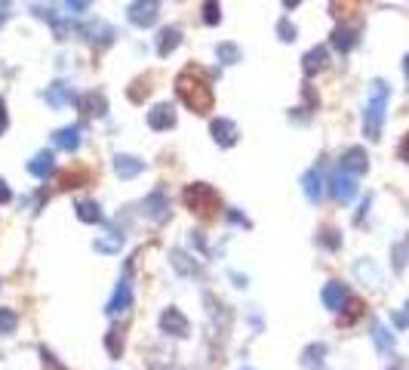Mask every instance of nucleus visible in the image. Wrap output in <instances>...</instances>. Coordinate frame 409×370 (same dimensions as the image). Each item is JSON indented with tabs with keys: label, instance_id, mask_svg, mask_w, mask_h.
Listing matches in <instances>:
<instances>
[{
	"label": "nucleus",
	"instance_id": "17",
	"mask_svg": "<svg viewBox=\"0 0 409 370\" xmlns=\"http://www.w3.org/2000/svg\"><path fill=\"white\" fill-rule=\"evenodd\" d=\"M326 62H329V49L326 47H314L305 53L302 59V71H305V78H314L317 71L326 68Z\"/></svg>",
	"mask_w": 409,
	"mask_h": 370
},
{
	"label": "nucleus",
	"instance_id": "16",
	"mask_svg": "<svg viewBox=\"0 0 409 370\" xmlns=\"http://www.w3.org/2000/svg\"><path fill=\"white\" fill-rule=\"evenodd\" d=\"M329 47L338 49V53H351V49L357 47V28H351V25H338L336 31L329 35Z\"/></svg>",
	"mask_w": 409,
	"mask_h": 370
},
{
	"label": "nucleus",
	"instance_id": "42",
	"mask_svg": "<svg viewBox=\"0 0 409 370\" xmlns=\"http://www.w3.org/2000/svg\"><path fill=\"white\" fill-rule=\"evenodd\" d=\"M6 124H10V117H6V105H4V99H0V133L6 130Z\"/></svg>",
	"mask_w": 409,
	"mask_h": 370
},
{
	"label": "nucleus",
	"instance_id": "44",
	"mask_svg": "<svg viewBox=\"0 0 409 370\" xmlns=\"http://www.w3.org/2000/svg\"><path fill=\"white\" fill-rule=\"evenodd\" d=\"M403 68H406V78H409V56L403 59Z\"/></svg>",
	"mask_w": 409,
	"mask_h": 370
},
{
	"label": "nucleus",
	"instance_id": "9",
	"mask_svg": "<svg viewBox=\"0 0 409 370\" xmlns=\"http://www.w3.org/2000/svg\"><path fill=\"white\" fill-rule=\"evenodd\" d=\"M209 133H212V139H216L221 148H231V145H237V139H240L237 124L228 121V117H216V121L209 124Z\"/></svg>",
	"mask_w": 409,
	"mask_h": 370
},
{
	"label": "nucleus",
	"instance_id": "38",
	"mask_svg": "<svg viewBox=\"0 0 409 370\" xmlns=\"http://www.w3.org/2000/svg\"><path fill=\"white\" fill-rule=\"evenodd\" d=\"M397 157H400V161H406V164H409V133L403 136V142H400V145H397Z\"/></svg>",
	"mask_w": 409,
	"mask_h": 370
},
{
	"label": "nucleus",
	"instance_id": "22",
	"mask_svg": "<svg viewBox=\"0 0 409 370\" xmlns=\"http://www.w3.org/2000/svg\"><path fill=\"white\" fill-rule=\"evenodd\" d=\"M53 145L62 151H78L80 148V127H62L53 133Z\"/></svg>",
	"mask_w": 409,
	"mask_h": 370
},
{
	"label": "nucleus",
	"instance_id": "39",
	"mask_svg": "<svg viewBox=\"0 0 409 370\" xmlns=\"http://www.w3.org/2000/svg\"><path fill=\"white\" fill-rule=\"evenodd\" d=\"M13 201V191H10V185H6L4 179H0V204H10Z\"/></svg>",
	"mask_w": 409,
	"mask_h": 370
},
{
	"label": "nucleus",
	"instance_id": "45",
	"mask_svg": "<svg viewBox=\"0 0 409 370\" xmlns=\"http://www.w3.org/2000/svg\"><path fill=\"white\" fill-rule=\"evenodd\" d=\"M391 370H403V364H400V361H397V364H394V367H391Z\"/></svg>",
	"mask_w": 409,
	"mask_h": 370
},
{
	"label": "nucleus",
	"instance_id": "25",
	"mask_svg": "<svg viewBox=\"0 0 409 370\" xmlns=\"http://www.w3.org/2000/svg\"><path fill=\"white\" fill-rule=\"evenodd\" d=\"M92 247H96L99 253H121V247H123V234H117V232H105L102 238L92 241Z\"/></svg>",
	"mask_w": 409,
	"mask_h": 370
},
{
	"label": "nucleus",
	"instance_id": "15",
	"mask_svg": "<svg viewBox=\"0 0 409 370\" xmlns=\"http://www.w3.org/2000/svg\"><path fill=\"white\" fill-rule=\"evenodd\" d=\"M47 102L53 105V108H65V105H71V102H78V96H74V90H71V83H65V80H56L53 87H47Z\"/></svg>",
	"mask_w": 409,
	"mask_h": 370
},
{
	"label": "nucleus",
	"instance_id": "33",
	"mask_svg": "<svg viewBox=\"0 0 409 370\" xmlns=\"http://www.w3.org/2000/svg\"><path fill=\"white\" fill-rule=\"evenodd\" d=\"M391 256H394V272H403L406 263H409V238H403L400 244H394Z\"/></svg>",
	"mask_w": 409,
	"mask_h": 370
},
{
	"label": "nucleus",
	"instance_id": "4",
	"mask_svg": "<svg viewBox=\"0 0 409 370\" xmlns=\"http://www.w3.org/2000/svg\"><path fill=\"white\" fill-rule=\"evenodd\" d=\"M126 16L135 28H151L160 16V0H135V4H130Z\"/></svg>",
	"mask_w": 409,
	"mask_h": 370
},
{
	"label": "nucleus",
	"instance_id": "1",
	"mask_svg": "<svg viewBox=\"0 0 409 370\" xmlns=\"http://www.w3.org/2000/svg\"><path fill=\"white\" fill-rule=\"evenodd\" d=\"M176 92H178V99L185 102V108H191L194 114H209L212 112V105H216V96H212V87H209V80L203 78L200 71H182L176 78Z\"/></svg>",
	"mask_w": 409,
	"mask_h": 370
},
{
	"label": "nucleus",
	"instance_id": "19",
	"mask_svg": "<svg viewBox=\"0 0 409 370\" xmlns=\"http://www.w3.org/2000/svg\"><path fill=\"white\" fill-rule=\"evenodd\" d=\"M178 44H182V31L176 28V25H166L164 31L157 35V56H169V53H176Z\"/></svg>",
	"mask_w": 409,
	"mask_h": 370
},
{
	"label": "nucleus",
	"instance_id": "5",
	"mask_svg": "<svg viewBox=\"0 0 409 370\" xmlns=\"http://www.w3.org/2000/svg\"><path fill=\"white\" fill-rule=\"evenodd\" d=\"M329 195L336 198L338 204H351L354 195H357V176L345 173V170L332 173V179H329Z\"/></svg>",
	"mask_w": 409,
	"mask_h": 370
},
{
	"label": "nucleus",
	"instance_id": "34",
	"mask_svg": "<svg viewBox=\"0 0 409 370\" xmlns=\"http://www.w3.org/2000/svg\"><path fill=\"white\" fill-rule=\"evenodd\" d=\"M19 327V315L13 309H0V336H10Z\"/></svg>",
	"mask_w": 409,
	"mask_h": 370
},
{
	"label": "nucleus",
	"instance_id": "30",
	"mask_svg": "<svg viewBox=\"0 0 409 370\" xmlns=\"http://www.w3.org/2000/svg\"><path fill=\"white\" fill-rule=\"evenodd\" d=\"M366 312V306H363V299H354V297H348V302H345V315L338 318L342 321V327H351L357 318H360Z\"/></svg>",
	"mask_w": 409,
	"mask_h": 370
},
{
	"label": "nucleus",
	"instance_id": "32",
	"mask_svg": "<svg viewBox=\"0 0 409 370\" xmlns=\"http://www.w3.org/2000/svg\"><path fill=\"white\" fill-rule=\"evenodd\" d=\"M317 244H320V247H326V250H338V247H342V234L332 229V225H326V229H320Z\"/></svg>",
	"mask_w": 409,
	"mask_h": 370
},
{
	"label": "nucleus",
	"instance_id": "3",
	"mask_svg": "<svg viewBox=\"0 0 409 370\" xmlns=\"http://www.w3.org/2000/svg\"><path fill=\"white\" fill-rule=\"evenodd\" d=\"M182 201H185V207H188L194 216H200L203 222L216 220V216L221 213V198H219V191L212 189V185H207V182H194V185H188V189H185V195H182Z\"/></svg>",
	"mask_w": 409,
	"mask_h": 370
},
{
	"label": "nucleus",
	"instance_id": "27",
	"mask_svg": "<svg viewBox=\"0 0 409 370\" xmlns=\"http://www.w3.org/2000/svg\"><path fill=\"white\" fill-rule=\"evenodd\" d=\"M357 6H360L357 0H329V13L336 16L338 22H348V19H351V16L357 13Z\"/></svg>",
	"mask_w": 409,
	"mask_h": 370
},
{
	"label": "nucleus",
	"instance_id": "6",
	"mask_svg": "<svg viewBox=\"0 0 409 370\" xmlns=\"http://www.w3.org/2000/svg\"><path fill=\"white\" fill-rule=\"evenodd\" d=\"M338 170L351 173V176H360L370 170V155H366V148L360 145H351L342 151V157H338Z\"/></svg>",
	"mask_w": 409,
	"mask_h": 370
},
{
	"label": "nucleus",
	"instance_id": "2",
	"mask_svg": "<svg viewBox=\"0 0 409 370\" xmlns=\"http://www.w3.org/2000/svg\"><path fill=\"white\" fill-rule=\"evenodd\" d=\"M388 83L385 80H372L370 87V102L363 112V133L366 139L379 142L381 139V127H385V108H388Z\"/></svg>",
	"mask_w": 409,
	"mask_h": 370
},
{
	"label": "nucleus",
	"instance_id": "24",
	"mask_svg": "<svg viewBox=\"0 0 409 370\" xmlns=\"http://www.w3.org/2000/svg\"><path fill=\"white\" fill-rule=\"evenodd\" d=\"M323 358H326V342H311V346L302 352V367L320 370L323 367Z\"/></svg>",
	"mask_w": 409,
	"mask_h": 370
},
{
	"label": "nucleus",
	"instance_id": "28",
	"mask_svg": "<svg viewBox=\"0 0 409 370\" xmlns=\"http://www.w3.org/2000/svg\"><path fill=\"white\" fill-rule=\"evenodd\" d=\"M90 182V170H71V173H62L59 176V189H80V185Z\"/></svg>",
	"mask_w": 409,
	"mask_h": 370
},
{
	"label": "nucleus",
	"instance_id": "46",
	"mask_svg": "<svg viewBox=\"0 0 409 370\" xmlns=\"http://www.w3.org/2000/svg\"><path fill=\"white\" fill-rule=\"evenodd\" d=\"M6 22V13H0V25H4Z\"/></svg>",
	"mask_w": 409,
	"mask_h": 370
},
{
	"label": "nucleus",
	"instance_id": "21",
	"mask_svg": "<svg viewBox=\"0 0 409 370\" xmlns=\"http://www.w3.org/2000/svg\"><path fill=\"white\" fill-rule=\"evenodd\" d=\"M145 170V161H139V157L133 155H117L114 157V173L121 176V179H135Z\"/></svg>",
	"mask_w": 409,
	"mask_h": 370
},
{
	"label": "nucleus",
	"instance_id": "14",
	"mask_svg": "<svg viewBox=\"0 0 409 370\" xmlns=\"http://www.w3.org/2000/svg\"><path fill=\"white\" fill-rule=\"evenodd\" d=\"M348 297H351V293H348V287H345L342 281H329L326 287H323V293H320L323 306H326L329 312H338V309L348 302Z\"/></svg>",
	"mask_w": 409,
	"mask_h": 370
},
{
	"label": "nucleus",
	"instance_id": "36",
	"mask_svg": "<svg viewBox=\"0 0 409 370\" xmlns=\"http://www.w3.org/2000/svg\"><path fill=\"white\" fill-rule=\"evenodd\" d=\"M295 35H299V28H295V25L289 22V19H280V22H277V37L283 40V44H293Z\"/></svg>",
	"mask_w": 409,
	"mask_h": 370
},
{
	"label": "nucleus",
	"instance_id": "20",
	"mask_svg": "<svg viewBox=\"0 0 409 370\" xmlns=\"http://www.w3.org/2000/svg\"><path fill=\"white\" fill-rule=\"evenodd\" d=\"M302 191L311 204H317V201L323 198V176H320L317 167H311V170L302 176Z\"/></svg>",
	"mask_w": 409,
	"mask_h": 370
},
{
	"label": "nucleus",
	"instance_id": "7",
	"mask_svg": "<svg viewBox=\"0 0 409 370\" xmlns=\"http://www.w3.org/2000/svg\"><path fill=\"white\" fill-rule=\"evenodd\" d=\"M80 35L87 37L92 47H111V44H114V37H117V35H114V28H111L108 22H102V19L87 22V25L80 28Z\"/></svg>",
	"mask_w": 409,
	"mask_h": 370
},
{
	"label": "nucleus",
	"instance_id": "8",
	"mask_svg": "<svg viewBox=\"0 0 409 370\" xmlns=\"http://www.w3.org/2000/svg\"><path fill=\"white\" fill-rule=\"evenodd\" d=\"M160 330L169 333V336H176V340H185V336H188V330H191V324H188V318L178 312V309L169 306L166 312L160 315Z\"/></svg>",
	"mask_w": 409,
	"mask_h": 370
},
{
	"label": "nucleus",
	"instance_id": "37",
	"mask_svg": "<svg viewBox=\"0 0 409 370\" xmlns=\"http://www.w3.org/2000/svg\"><path fill=\"white\" fill-rule=\"evenodd\" d=\"M133 87H135V90H130V99H133V102H142V96H148V92H151L148 83H145V87H142V80H135Z\"/></svg>",
	"mask_w": 409,
	"mask_h": 370
},
{
	"label": "nucleus",
	"instance_id": "35",
	"mask_svg": "<svg viewBox=\"0 0 409 370\" xmlns=\"http://www.w3.org/2000/svg\"><path fill=\"white\" fill-rule=\"evenodd\" d=\"M203 22L207 25H219L221 22V6H219V0H203Z\"/></svg>",
	"mask_w": 409,
	"mask_h": 370
},
{
	"label": "nucleus",
	"instance_id": "11",
	"mask_svg": "<svg viewBox=\"0 0 409 370\" xmlns=\"http://www.w3.org/2000/svg\"><path fill=\"white\" fill-rule=\"evenodd\" d=\"M78 108H80V114H87V117H105L108 99H105V92L90 90V92H83V96H78Z\"/></svg>",
	"mask_w": 409,
	"mask_h": 370
},
{
	"label": "nucleus",
	"instance_id": "40",
	"mask_svg": "<svg viewBox=\"0 0 409 370\" xmlns=\"http://www.w3.org/2000/svg\"><path fill=\"white\" fill-rule=\"evenodd\" d=\"M65 4L71 6L74 13H83V10H87V6H90V0H65Z\"/></svg>",
	"mask_w": 409,
	"mask_h": 370
},
{
	"label": "nucleus",
	"instance_id": "29",
	"mask_svg": "<svg viewBox=\"0 0 409 370\" xmlns=\"http://www.w3.org/2000/svg\"><path fill=\"white\" fill-rule=\"evenodd\" d=\"M105 349H108L111 358L123 355V330H121V327H111V330L105 333Z\"/></svg>",
	"mask_w": 409,
	"mask_h": 370
},
{
	"label": "nucleus",
	"instance_id": "10",
	"mask_svg": "<svg viewBox=\"0 0 409 370\" xmlns=\"http://www.w3.org/2000/svg\"><path fill=\"white\" fill-rule=\"evenodd\" d=\"M133 306V287H130V278H121V284H117L114 297L108 302V315L117 318V315H126Z\"/></svg>",
	"mask_w": 409,
	"mask_h": 370
},
{
	"label": "nucleus",
	"instance_id": "18",
	"mask_svg": "<svg viewBox=\"0 0 409 370\" xmlns=\"http://www.w3.org/2000/svg\"><path fill=\"white\" fill-rule=\"evenodd\" d=\"M56 170V157H53V151H37V155L28 161V173L31 176H37V179H47V176H53Z\"/></svg>",
	"mask_w": 409,
	"mask_h": 370
},
{
	"label": "nucleus",
	"instance_id": "41",
	"mask_svg": "<svg viewBox=\"0 0 409 370\" xmlns=\"http://www.w3.org/2000/svg\"><path fill=\"white\" fill-rule=\"evenodd\" d=\"M228 220L237 222V225H250V220H246L243 213H237V210H228Z\"/></svg>",
	"mask_w": 409,
	"mask_h": 370
},
{
	"label": "nucleus",
	"instance_id": "31",
	"mask_svg": "<svg viewBox=\"0 0 409 370\" xmlns=\"http://www.w3.org/2000/svg\"><path fill=\"white\" fill-rule=\"evenodd\" d=\"M216 59L221 65H237L243 59V53H240V47H237V44H219L216 47Z\"/></svg>",
	"mask_w": 409,
	"mask_h": 370
},
{
	"label": "nucleus",
	"instance_id": "23",
	"mask_svg": "<svg viewBox=\"0 0 409 370\" xmlns=\"http://www.w3.org/2000/svg\"><path fill=\"white\" fill-rule=\"evenodd\" d=\"M74 210H78V220L80 222H90V225H96V222H105V213H102V207L96 204V201H78L74 204Z\"/></svg>",
	"mask_w": 409,
	"mask_h": 370
},
{
	"label": "nucleus",
	"instance_id": "13",
	"mask_svg": "<svg viewBox=\"0 0 409 370\" xmlns=\"http://www.w3.org/2000/svg\"><path fill=\"white\" fill-rule=\"evenodd\" d=\"M148 127L151 130H169V127H176V108L169 105V102H160V105H154L148 112Z\"/></svg>",
	"mask_w": 409,
	"mask_h": 370
},
{
	"label": "nucleus",
	"instance_id": "26",
	"mask_svg": "<svg viewBox=\"0 0 409 370\" xmlns=\"http://www.w3.org/2000/svg\"><path fill=\"white\" fill-rule=\"evenodd\" d=\"M372 342H376L379 352H391V349H394V333H391L381 321H376V324H372Z\"/></svg>",
	"mask_w": 409,
	"mask_h": 370
},
{
	"label": "nucleus",
	"instance_id": "12",
	"mask_svg": "<svg viewBox=\"0 0 409 370\" xmlns=\"http://www.w3.org/2000/svg\"><path fill=\"white\" fill-rule=\"evenodd\" d=\"M145 216L148 220H154V222H164L166 216H169V201H166V195H164V189H154L148 198H145Z\"/></svg>",
	"mask_w": 409,
	"mask_h": 370
},
{
	"label": "nucleus",
	"instance_id": "43",
	"mask_svg": "<svg viewBox=\"0 0 409 370\" xmlns=\"http://www.w3.org/2000/svg\"><path fill=\"white\" fill-rule=\"evenodd\" d=\"M302 4V0H283V6H286V10H295V6H299Z\"/></svg>",
	"mask_w": 409,
	"mask_h": 370
}]
</instances>
